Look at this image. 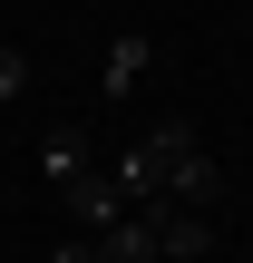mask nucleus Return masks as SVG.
Listing matches in <instances>:
<instances>
[{
  "mask_svg": "<svg viewBox=\"0 0 253 263\" xmlns=\"http://www.w3.org/2000/svg\"><path fill=\"white\" fill-rule=\"evenodd\" d=\"M146 68H156V39H146V29H117V39H107V59H98V98L146 88Z\"/></svg>",
  "mask_w": 253,
  "mask_h": 263,
  "instance_id": "nucleus-1",
  "label": "nucleus"
},
{
  "mask_svg": "<svg viewBox=\"0 0 253 263\" xmlns=\"http://www.w3.org/2000/svg\"><path fill=\"white\" fill-rule=\"evenodd\" d=\"M39 176H49L59 195H68V185H88V176H98V146H88V127H49V137H39Z\"/></svg>",
  "mask_w": 253,
  "mask_h": 263,
  "instance_id": "nucleus-2",
  "label": "nucleus"
},
{
  "mask_svg": "<svg viewBox=\"0 0 253 263\" xmlns=\"http://www.w3.org/2000/svg\"><path fill=\"white\" fill-rule=\"evenodd\" d=\"M215 195H224V166H215L205 146H185V156H166V205H195V215H205Z\"/></svg>",
  "mask_w": 253,
  "mask_h": 263,
  "instance_id": "nucleus-3",
  "label": "nucleus"
},
{
  "mask_svg": "<svg viewBox=\"0 0 253 263\" xmlns=\"http://www.w3.org/2000/svg\"><path fill=\"white\" fill-rule=\"evenodd\" d=\"M107 185L127 195V215H146V205L166 195V166H156V146H127V156H107Z\"/></svg>",
  "mask_w": 253,
  "mask_h": 263,
  "instance_id": "nucleus-4",
  "label": "nucleus"
},
{
  "mask_svg": "<svg viewBox=\"0 0 253 263\" xmlns=\"http://www.w3.org/2000/svg\"><path fill=\"white\" fill-rule=\"evenodd\" d=\"M68 215H78V224H88V234H107V224H117V215H127V195H117V185H107V166H98V176H88V185H68Z\"/></svg>",
  "mask_w": 253,
  "mask_h": 263,
  "instance_id": "nucleus-5",
  "label": "nucleus"
},
{
  "mask_svg": "<svg viewBox=\"0 0 253 263\" xmlns=\"http://www.w3.org/2000/svg\"><path fill=\"white\" fill-rule=\"evenodd\" d=\"M98 263H156V224H146V215H117V224L98 234Z\"/></svg>",
  "mask_w": 253,
  "mask_h": 263,
  "instance_id": "nucleus-6",
  "label": "nucleus"
},
{
  "mask_svg": "<svg viewBox=\"0 0 253 263\" xmlns=\"http://www.w3.org/2000/svg\"><path fill=\"white\" fill-rule=\"evenodd\" d=\"M20 88H29V59H20V49H0V98H20Z\"/></svg>",
  "mask_w": 253,
  "mask_h": 263,
  "instance_id": "nucleus-7",
  "label": "nucleus"
},
{
  "mask_svg": "<svg viewBox=\"0 0 253 263\" xmlns=\"http://www.w3.org/2000/svg\"><path fill=\"white\" fill-rule=\"evenodd\" d=\"M49 263H98V234H88V244H59Z\"/></svg>",
  "mask_w": 253,
  "mask_h": 263,
  "instance_id": "nucleus-8",
  "label": "nucleus"
}]
</instances>
